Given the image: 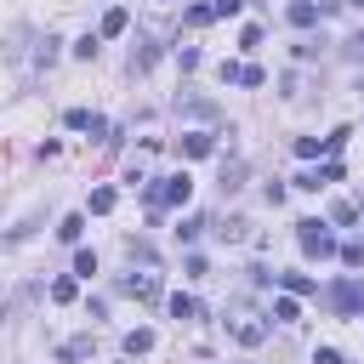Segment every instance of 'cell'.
I'll list each match as a JSON object with an SVG mask.
<instances>
[{"mask_svg":"<svg viewBox=\"0 0 364 364\" xmlns=\"http://www.w3.org/2000/svg\"><path fill=\"white\" fill-rule=\"evenodd\" d=\"M148 347H154V330H131V336H125V353H131V358L148 353Z\"/></svg>","mask_w":364,"mask_h":364,"instance_id":"30bf717a","label":"cell"},{"mask_svg":"<svg viewBox=\"0 0 364 364\" xmlns=\"http://www.w3.org/2000/svg\"><path fill=\"white\" fill-rule=\"evenodd\" d=\"M330 307H336V313H358V307H364V284H358V279H341V284L330 290Z\"/></svg>","mask_w":364,"mask_h":364,"instance_id":"3957f363","label":"cell"},{"mask_svg":"<svg viewBox=\"0 0 364 364\" xmlns=\"http://www.w3.org/2000/svg\"><path fill=\"white\" fill-rule=\"evenodd\" d=\"M341 262H347V267H364V245H358V239H353V245H341Z\"/></svg>","mask_w":364,"mask_h":364,"instance_id":"d6986e66","label":"cell"},{"mask_svg":"<svg viewBox=\"0 0 364 364\" xmlns=\"http://www.w3.org/2000/svg\"><path fill=\"white\" fill-rule=\"evenodd\" d=\"M279 284H284L290 296H307V290H313V279H307V273H279Z\"/></svg>","mask_w":364,"mask_h":364,"instance_id":"9c48e42d","label":"cell"},{"mask_svg":"<svg viewBox=\"0 0 364 364\" xmlns=\"http://www.w3.org/2000/svg\"><path fill=\"white\" fill-rule=\"evenodd\" d=\"M210 148H216V136H210V131H188V136H182V154H188V159H205Z\"/></svg>","mask_w":364,"mask_h":364,"instance_id":"277c9868","label":"cell"},{"mask_svg":"<svg viewBox=\"0 0 364 364\" xmlns=\"http://www.w3.org/2000/svg\"><path fill=\"white\" fill-rule=\"evenodd\" d=\"M296 239H301V250L307 256H336V233H330V222H296Z\"/></svg>","mask_w":364,"mask_h":364,"instance_id":"6da1fadb","label":"cell"},{"mask_svg":"<svg viewBox=\"0 0 364 364\" xmlns=\"http://www.w3.org/2000/svg\"><path fill=\"white\" fill-rule=\"evenodd\" d=\"M91 210L108 216V210H114V188H97V193H91Z\"/></svg>","mask_w":364,"mask_h":364,"instance_id":"5bb4252c","label":"cell"},{"mask_svg":"<svg viewBox=\"0 0 364 364\" xmlns=\"http://www.w3.org/2000/svg\"><path fill=\"white\" fill-rule=\"evenodd\" d=\"M210 6H216V17H233V11L245 6V0H210Z\"/></svg>","mask_w":364,"mask_h":364,"instance_id":"603a6c76","label":"cell"},{"mask_svg":"<svg viewBox=\"0 0 364 364\" xmlns=\"http://www.w3.org/2000/svg\"><path fill=\"white\" fill-rule=\"evenodd\" d=\"M347 6H358V11H364V0H347Z\"/></svg>","mask_w":364,"mask_h":364,"instance_id":"d4e9b609","label":"cell"},{"mask_svg":"<svg viewBox=\"0 0 364 364\" xmlns=\"http://www.w3.org/2000/svg\"><path fill=\"white\" fill-rule=\"evenodd\" d=\"M273 318H279V324H296V318H301V313H296V301H290V296H284V301H273Z\"/></svg>","mask_w":364,"mask_h":364,"instance_id":"2e32d148","label":"cell"},{"mask_svg":"<svg viewBox=\"0 0 364 364\" xmlns=\"http://www.w3.org/2000/svg\"><path fill=\"white\" fill-rule=\"evenodd\" d=\"M125 23H131V17H125V11H119V6H114V11H108V17H102V34H125Z\"/></svg>","mask_w":364,"mask_h":364,"instance_id":"7c38bea8","label":"cell"},{"mask_svg":"<svg viewBox=\"0 0 364 364\" xmlns=\"http://www.w3.org/2000/svg\"><path fill=\"white\" fill-rule=\"evenodd\" d=\"M313 364H341V353H336V347H318V353H313Z\"/></svg>","mask_w":364,"mask_h":364,"instance_id":"7402d4cb","label":"cell"},{"mask_svg":"<svg viewBox=\"0 0 364 364\" xmlns=\"http://www.w3.org/2000/svg\"><path fill=\"white\" fill-rule=\"evenodd\" d=\"M80 228H85V216H63V228H57V239H68V245H74V239H80Z\"/></svg>","mask_w":364,"mask_h":364,"instance_id":"9a60e30c","label":"cell"},{"mask_svg":"<svg viewBox=\"0 0 364 364\" xmlns=\"http://www.w3.org/2000/svg\"><path fill=\"white\" fill-rule=\"evenodd\" d=\"M347 51H353V57H364V28H358V40H347Z\"/></svg>","mask_w":364,"mask_h":364,"instance_id":"cb8c5ba5","label":"cell"},{"mask_svg":"<svg viewBox=\"0 0 364 364\" xmlns=\"http://www.w3.org/2000/svg\"><path fill=\"white\" fill-rule=\"evenodd\" d=\"M296 154L301 159H318V154H330V136H296Z\"/></svg>","mask_w":364,"mask_h":364,"instance_id":"52a82bcc","label":"cell"},{"mask_svg":"<svg viewBox=\"0 0 364 364\" xmlns=\"http://www.w3.org/2000/svg\"><path fill=\"white\" fill-rule=\"evenodd\" d=\"M182 23H188V28H205V23H216V6H188Z\"/></svg>","mask_w":364,"mask_h":364,"instance_id":"ba28073f","label":"cell"},{"mask_svg":"<svg viewBox=\"0 0 364 364\" xmlns=\"http://www.w3.org/2000/svg\"><path fill=\"white\" fill-rule=\"evenodd\" d=\"M171 313H176V318H193L199 307H193V296H171Z\"/></svg>","mask_w":364,"mask_h":364,"instance_id":"ac0fdd59","label":"cell"},{"mask_svg":"<svg viewBox=\"0 0 364 364\" xmlns=\"http://www.w3.org/2000/svg\"><path fill=\"white\" fill-rule=\"evenodd\" d=\"M74 273H80V279H91V273H97V256H91V250H80V256H74Z\"/></svg>","mask_w":364,"mask_h":364,"instance_id":"e0dca14e","label":"cell"},{"mask_svg":"<svg viewBox=\"0 0 364 364\" xmlns=\"http://www.w3.org/2000/svg\"><path fill=\"white\" fill-rule=\"evenodd\" d=\"M51 301H74V279H57L51 284Z\"/></svg>","mask_w":364,"mask_h":364,"instance_id":"44dd1931","label":"cell"},{"mask_svg":"<svg viewBox=\"0 0 364 364\" xmlns=\"http://www.w3.org/2000/svg\"><path fill=\"white\" fill-rule=\"evenodd\" d=\"M85 353H91V336H74V341L57 347V358H85Z\"/></svg>","mask_w":364,"mask_h":364,"instance_id":"8fae6325","label":"cell"},{"mask_svg":"<svg viewBox=\"0 0 364 364\" xmlns=\"http://www.w3.org/2000/svg\"><path fill=\"white\" fill-rule=\"evenodd\" d=\"M239 85H267V74L256 63H239Z\"/></svg>","mask_w":364,"mask_h":364,"instance_id":"4fadbf2b","label":"cell"},{"mask_svg":"<svg viewBox=\"0 0 364 364\" xmlns=\"http://www.w3.org/2000/svg\"><path fill=\"white\" fill-rule=\"evenodd\" d=\"M188 193H193L188 171H176V176H159V182L148 188V199H154V205H188Z\"/></svg>","mask_w":364,"mask_h":364,"instance_id":"7a4b0ae2","label":"cell"},{"mask_svg":"<svg viewBox=\"0 0 364 364\" xmlns=\"http://www.w3.org/2000/svg\"><path fill=\"white\" fill-rule=\"evenodd\" d=\"M318 17H324V11H318L313 0H296V6H290V23H296V28H307V23H318Z\"/></svg>","mask_w":364,"mask_h":364,"instance_id":"8992f818","label":"cell"},{"mask_svg":"<svg viewBox=\"0 0 364 364\" xmlns=\"http://www.w3.org/2000/svg\"><path fill=\"white\" fill-rule=\"evenodd\" d=\"M125 296H136V301H154V296H159V273H142V279H125Z\"/></svg>","mask_w":364,"mask_h":364,"instance_id":"5b68a950","label":"cell"},{"mask_svg":"<svg viewBox=\"0 0 364 364\" xmlns=\"http://www.w3.org/2000/svg\"><path fill=\"white\" fill-rule=\"evenodd\" d=\"M199 228H205V216H188V222L176 228V239H199Z\"/></svg>","mask_w":364,"mask_h":364,"instance_id":"ffe728a7","label":"cell"}]
</instances>
